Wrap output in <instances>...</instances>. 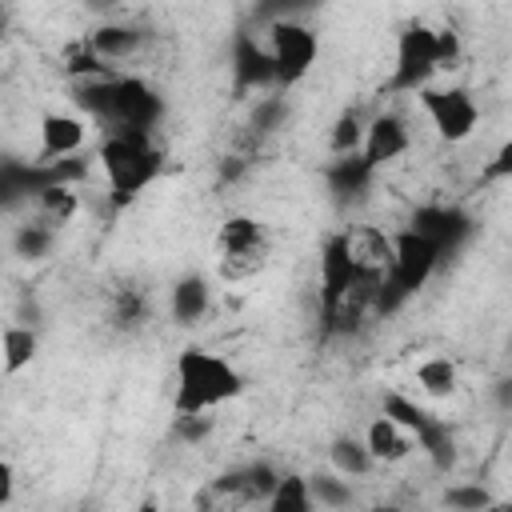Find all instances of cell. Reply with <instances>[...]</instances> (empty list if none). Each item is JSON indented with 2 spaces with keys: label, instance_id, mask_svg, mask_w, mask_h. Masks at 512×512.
<instances>
[{
  "label": "cell",
  "instance_id": "2",
  "mask_svg": "<svg viewBox=\"0 0 512 512\" xmlns=\"http://www.w3.org/2000/svg\"><path fill=\"white\" fill-rule=\"evenodd\" d=\"M244 392V376L236 364L212 348L188 344L176 352V392L172 412H216Z\"/></svg>",
  "mask_w": 512,
  "mask_h": 512
},
{
  "label": "cell",
  "instance_id": "22",
  "mask_svg": "<svg viewBox=\"0 0 512 512\" xmlns=\"http://www.w3.org/2000/svg\"><path fill=\"white\" fill-rule=\"evenodd\" d=\"M364 116L360 112H340L336 120H332V128H328V148H332V156H352V152H360V140H364Z\"/></svg>",
  "mask_w": 512,
  "mask_h": 512
},
{
  "label": "cell",
  "instance_id": "7",
  "mask_svg": "<svg viewBox=\"0 0 512 512\" xmlns=\"http://www.w3.org/2000/svg\"><path fill=\"white\" fill-rule=\"evenodd\" d=\"M436 28L428 24H408L396 36V52H392V72H388V92L404 96L416 92L424 84H432L436 76Z\"/></svg>",
  "mask_w": 512,
  "mask_h": 512
},
{
  "label": "cell",
  "instance_id": "8",
  "mask_svg": "<svg viewBox=\"0 0 512 512\" xmlns=\"http://www.w3.org/2000/svg\"><path fill=\"white\" fill-rule=\"evenodd\" d=\"M412 148V124L404 112L384 108L364 124V140H360V160L368 164V172L388 168L392 160H400Z\"/></svg>",
  "mask_w": 512,
  "mask_h": 512
},
{
  "label": "cell",
  "instance_id": "17",
  "mask_svg": "<svg viewBox=\"0 0 512 512\" xmlns=\"http://www.w3.org/2000/svg\"><path fill=\"white\" fill-rule=\"evenodd\" d=\"M56 240H60V228H52V224H44V220H24V224H16V232H12V252L20 256V260H48L52 252H56Z\"/></svg>",
  "mask_w": 512,
  "mask_h": 512
},
{
  "label": "cell",
  "instance_id": "18",
  "mask_svg": "<svg viewBox=\"0 0 512 512\" xmlns=\"http://www.w3.org/2000/svg\"><path fill=\"white\" fill-rule=\"evenodd\" d=\"M328 464H332V472H340L348 480H364L376 472V460L368 456L364 440H356V436H336L328 444Z\"/></svg>",
  "mask_w": 512,
  "mask_h": 512
},
{
  "label": "cell",
  "instance_id": "19",
  "mask_svg": "<svg viewBox=\"0 0 512 512\" xmlns=\"http://www.w3.org/2000/svg\"><path fill=\"white\" fill-rule=\"evenodd\" d=\"M460 384V372H456V360L452 356H428L416 364V388L432 400H448Z\"/></svg>",
  "mask_w": 512,
  "mask_h": 512
},
{
  "label": "cell",
  "instance_id": "13",
  "mask_svg": "<svg viewBox=\"0 0 512 512\" xmlns=\"http://www.w3.org/2000/svg\"><path fill=\"white\" fill-rule=\"evenodd\" d=\"M364 448H368V456L376 460V468H392V464H404L408 456H412V448H416V440H412V432L408 428H400L392 416H376V420H368V428H364Z\"/></svg>",
  "mask_w": 512,
  "mask_h": 512
},
{
  "label": "cell",
  "instance_id": "9",
  "mask_svg": "<svg viewBox=\"0 0 512 512\" xmlns=\"http://www.w3.org/2000/svg\"><path fill=\"white\" fill-rule=\"evenodd\" d=\"M148 40H152V32H148L144 24H136V20H104V24H96L92 32H84V44H88L108 68H116V72H120V64L140 60V56L148 52Z\"/></svg>",
  "mask_w": 512,
  "mask_h": 512
},
{
  "label": "cell",
  "instance_id": "14",
  "mask_svg": "<svg viewBox=\"0 0 512 512\" xmlns=\"http://www.w3.org/2000/svg\"><path fill=\"white\" fill-rule=\"evenodd\" d=\"M212 308V284L200 272H184L172 288H168V312L176 324H200Z\"/></svg>",
  "mask_w": 512,
  "mask_h": 512
},
{
  "label": "cell",
  "instance_id": "27",
  "mask_svg": "<svg viewBox=\"0 0 512 512\" xmlns=\"http://www.w3.org/2000/svg\"><path fill=\"white\" fill-rule=\"evenodd\" d=\"M12 492H16V472H12L8 460H0V504H8Z\"/></svg>",
  "mask_w": 512,
  "mask_h": 512
},
{
  "label": "cell",
  "instance_id": "11",
  "mask_svg": "<svg viewBox=\"0 0 512 512\" xmlns=\"http://www.w3.org/2000/svg\"><path fill=\"white\" fill-rule=\"evenodd\" d=\"M344 244H348V256L356 264V272H368V276H380L388 280V268H392V232H384L380 224H344Z\"/></svg>",
  "mask_w": 512,
  "mask_h": 512
},
{
  "label": "cell",
  "instance_id": "26",
  "mask_svg": "<svg viewBox=\"0 0 512 512\" xmlns=\"http://www.w3.org/2000/svg\"><path fill=\"white\" fill-rule=\"evenodd\" d=\"M88 12H96V16H104V20H112L120 8H124V0H80Z\"/></svg>",
  "mask_w": 512,
  "mask_h": 512
},
{
  "label": "cell",
  "instance_id": "16",
  "mask_svg": "<svg viewBox=\"0 0 512 512\" xmlns=\"http://www.w3.org/2000/svg\"><path fill=\"white\" fill-rule=\"evenodd\" d=\"M36 356H40V332H36V324L12 320V324L0 328V368H4V376L24 372Z\"/></svg>",
  "mask_w": 512,
  "mask_h": 512
},
{
  "label": "cell",
  "instance_id": "5",
  "mask_svg": "<svg viewBox=\"0 0 512 512\" xmlns=\"http://www.w3.org/2000/svg\"><path fill=\"white\" fill-rule=\"evenodd\" d=\"M216 248H220V276L224 280H248L256 276L268 256H272V232L264 220L256 216H228L220 224V236H216Z\"/></svg>",
  "mask_w": 512,
  "mask_h": 512
},
{
  "label": "cell",
  "instance_id": "4",
  "mask_svg": "<svg viewBox=\"0 0 512 512\" xmlns=\"http://www.w3.org/2000/svg\"><path fill=\"white\" fill-rule=\"evenodd\" d=\"M264 48H268V60H272L276 88H292V84H300L316 68L320 36L300 16H276V20H268Z\"/></svg>",
  "mask_w": 512,
  "mask_h": 512
},
{
  "label": "cell",
  "instance_id": "23",
  "mask_svg": "<svg viewBox=\"0 0 512 512\" xmlns=\"http://www.w3.org/2000/svg\"><path fill=\"white\" fill-rule=\"evenodd\" d=\"M108 320H112L116 328H140V324L148 320V296H144L140 288H116V292H112V312H108Z\"/></svg>",
  "mask_w": 512,
  "mask_h": 512
},
{
  "label": "cell",
  "instance_id": "3",
  "mask_svg": "<svg viewBox=\"0 0 512 512\" xmlns=\"http://www.w3.org/2000/svg\"><path fill=\"white\" fill-rule=\"evenodd\" d=\"M440 256H444V252H440L428 236L412 232L408 224H404L400 232H392V268H388V280H384L380 312L392 308V304L404 300V296H416V292L432 280V272L440 268Z\"/></svg>",
  "mask_w": 512,
  "mask_h": 512
},
{
  "label": "cell",
  "instance_id": "12",
  "mask_svg": "<svg viewBox=\"0 0 512 512\" xmlns=\"http://www.w3.org/2000/svg\"><path fill=\"white\" fill-rule=\"evenodd\" d=\"M356 280V264L348 256V244H344V232H332L324 244H320V308L336 304L348 284Z\"/></svg>",
  "mask_w": 512,
  "mask_h": 512
},
{
  "label": "cell",
  "instance_id": "28",
  "mask_svg": "<svg viewBox=\"0 0 512 512\" xmlns=\"http://www.w3.org/2000/svg\"><path fill=\"white\" fill-rule=\"evenodd\" d=\"M4 32H8V8L0 4V36H4Z\"/></svg>",
  "mask_w": 512,
  "mask_h": 512
},
{
  "label": "cell",
  "instance_id": "20",
  "mask_svg": "<svg viewBox=\"0 0 512 512\" xmlns=\"http://www.w3.org/2000/svg\"><path fill=\"white\" fill-rule=\"evenodd\" d=\"M276 480H280V472L264 460L236 468V504H268Z\"/></svg>",
  "mask_w": 512,
  "mask_h": 512
},
{
  "label": "cell",
  "instance_id": "29",
  "mask_svg": "<svg viewBox=\"0 0 512 512\" xmlns=\"http://www.w3.org/2000/svg\"><path fill=\"white\" fill-rule=\"evenodd\" d=\"M0 80H4V64H0Z\"/></svg>",
  "mask_w": 512,
  "mask_h": 512
},
{
  "label": "cell",
  "instance_id": "1",
  "mask_svg": "<svg viewBox=\"0 0 512 512\" xmlns=\"http://www.w3.org/2000/svg\"><path fill=\"white\" fill-rule=\"evenodd\" d=\"M96 164L108 184L112 208L132 204L164 168V148L156 144V132H132V128H112L96 144Z\"/></svg>",
  "mask_w": 512,
  "mask_h": 512
},
{
  "label": "cell",
  "instance_id": "10",
  "mask_svg": "<svg viewBox=\"0 0 512 512\" xmlns=\"http://www.w3.org/2000/svg\"><path fill=\"white\" fill-rule=\"evenodd\" d=\"M36 136H40V156H44V164L72 160V156L88 144V120L76 116V112H44L40 124H36Z\"/></svg>",
  "mask_w": 512,
  "mask_h": 512
},
{
  "label": "cell",
  "instance_id": "6",
  "mask_svg": "<svg viewBox=\"0 0 512 512\" xmlns=\"http://www.w3.org/2000/svg\"><path fill=\"white\" fill-rule=\"evenodd\" d=\"M412 96H416L424 120L432 124V132L444 144H464V140L476 136V128H480V104H476V96L468 88H456V84H448V88L424 84Z\"/></svg>",
  "mask_w": 512,
  "mask_h": 512
},
{
  "label": "cell",
  "instance_id": "21",
  "mask_svg": "<svg viewBox=\"0 0 512 512\" xmlns=\"http://www.w3.org/2000/svg\"><path fill=\"white\" fill-rule=\"evenodd\" d=\"M308 480V496H312V508H348L356 496H352V480L340 476V472H316V476H304Z\"/></svg>",
  "mask_w": 512,
  "mask_h": 512
},
{
  "label": "cell",
  "instance_id": "25",
  "mask_svg": "<svg viewBox=\"0 0 512 512\" xmlns=\"http://www.w3.org/2000/svg\"><path fill=\"white\" fill-rule=\"evenodd\" d=\"M444 504L448 508H464V512H480V508H492L496 496L484 488V484H452L444 492Z\"/></svg>",
  "mask_w": 512,
  "mask_h": 512
},
{
  "label": "cell",
  "instance_id": "24",
  "mask_svg": "<svg viewBox=\"0 0 512 512\" xmlns=\"http://www.w3.org/2000/svg\"><path fill=\"white\" fill-rule=\"evenodd\" d=\"M264 508H272V512H312L308 480H304V476H280Z\"/></svg>",
  "mask_w": 512,
  "mask_h": 512
},
{
  "label": "cell",
  "instance_id": "15",
  "mask_svg": "<svg viewBox=\"0 0 512 512\" xmlns=\"http://www.w3.org/2000/svg\"><path fill=\"white\" fill-rule=\"evenodd\" d=\"M232 76H236V88H244V92L276 88L268 48L256 44V36H240V40H236V48H232Z\"/></svg>",
  "mask_w": 512,
  "mask_h": 512
}]
</instances>
